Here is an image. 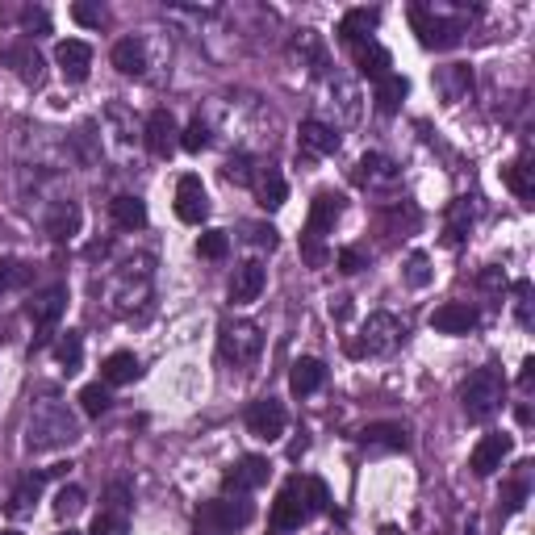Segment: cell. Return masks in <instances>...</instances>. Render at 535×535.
Masks as SVG:
<instances>
[{
    "label": "cell",
    "mask_w": 535,
    "mask_h": 535,
    "mask_svg": "<svg viewBox=\"0 0 535 535\" xmlns=\"http://www.w3.org/2000/svg\"><path fill=\"white\" fill-rule=\"evenodd\" d=\"M473 230V201L469 197H456L452 205H448V226H444V243L448 247H460L464 243V235Z\"/></svg>",
    "instance_id": "83f0119b"
},
{
    "label": "cell",
    "mask_w": 535,
    "mask_h": 535,
    "mask_svg": "<svg viewBox=\"0 0 535 535\" xmlns=\"http://www.w3.org/2000/svg\"><path fill=\"white\" fill-rule=\"evenodd\" d=\"M297 51H306V55H310V63H314L310 72H314V76L327 72V51H322V42H318V34H314V30H306V34L297 38Z\"/></svg>",
    "instance_id": "b9f144b4"
},
{
    "label": "cell",
    "mask_w": 535,
    "mask_h": 535,
    "mask_svg": "<svg viewBox=\"0 0 535 535\" xmlns=\"http://www.w3.org/2000/svg\"><path fill=\"white\" fill-rule=\"evenodd\" d=\"M55 360H59V368L67 372V377H76V372L84 368V339H80V331H63L55 339Z\"/></svg>",
    "instance_id": "1f68e13d"
},
{
    "label": "cell",
    "mask_w": 535,
    "mask_h": 535,
    "mask_svg": "<svg viewBox=\"0 0 535 535\" xmlns=\"http://www.w3.org/2000/svg\"><path fill=\"white\" fill-rule=\"evenodd\" d=\"M251 189H255V201H260L264 209H281V205L289 201V184H285V176L276 172L272 164H268V168H260V172H255Z\"/></svg>",
    "instance_id": "603a6c76"
},
{
    "label": "cell",
    "mask_w": 535,
    "mask_h": 535,
    "mask_svg": "<svg viewBox=\"0 0 535 535\" xmlns=\"http://www.w3.org/2000/svg\"><path fill=\"white\" fill-rule=\"evenodd\" d=\"M72 17L80 21V26H101V21H105V9L101 5H84V0H80V5H72Z\"/></svg>",
    "instance_id": "7dc6e473"
},
{
    "label": "cell",
    "mask_w": 535,
    "mask_h": 535,
    "mask_svg": "<svg viewBox=\"0 0 535 535\" xmlns=\"http://www.w3.org/2000/svg\"><path fill=\"white\" fill-rule=\"evenodd\" d=\"M46 481H51V469H38V473H26V477H21V481L13 485L9 502H5V515H9V519H30L34 506H38V498H42V490H46Z\"/></svg>",
    "instance_id": "4fadbf2b"
},
{
    "label": "cell",
    "mask_w": 535,
    "mask_h": 535,
    "mask_svg": "<svg viewBox=\"0 0 535 535\" xmlns=\"http://www.w3.org/2000/svg\"><path fill=\"white\" fill-rule=\"evenodd\" d=\"M0 535H21V531H0Z\"/></svg>",
    "instance_id": "11a10c76"
},
{
    "label": "cell",
    "mask_w": 535,
    "mask_h": 535,
    "mask_svg": "<svg viewBox=\"0 0 535 535\" xmlns=\"http://www.w3.org/2000/svg\"><path fill=\"white\" fill-rule=\"evenodd\" d=\"M406 285L410 289H427L431 285V260L423 251H414L410 260H406Z\"/></svg>",
    "instance_id": "60d3db41"
},
{
    "label": "cell",
    "mask_w": 535,
    "mask_h": 535,
    "mask_svg": "<svg viewBox=\"0 0 535 535\" xmlns=\"http://www.w3.org/2000/svg\"><path fill=\"white\" fill-rule=\"evenodd\" d=\"M531 377H535V360H527V364H523V372H519V385H523V389H531Z\"/></svg>",
    "instance_id": "f5cc1de1"
},
{
    "label": "cell",
    "mask_w": 535,
    "mask_h": 535,
    "mask_svg": "<svg viewBox=\"0 0 535 535\" xmlns=\"http://www.w3.org/2000/svg\"><path fill=\"white\" fill-rule=\"evenodd\" d=\"M510 448H515V439H510V435H502V431H494V435H481V444L473 448L469 469H473L477 477H490V473H498V469H502V460L510 456Z\"/></svg>",
    "instance_id": "2e32d148"
},
{
    "label": "cell",
    "mask_w": 535,
    "mask_h": 535,
    "mask_svg": "<svg viewBox=\"0 0 535 535\" xmlns=\"http://www.w3.org/2000/svg\"><path fill=\"white\" fill-rule=\"evenodd\" d=\"M222 176H226L230 184H251V180H255L251 155H230V159H226V168H222Z\"/></svg>",
    "instance_id": "7bdbcfd3"
},
{
    "label": "cell",
    "mask_w": 535,
    "mask_h": 535,
    "mask_svg": "<svg viewBox=\"0 0 535 535\" xmlns=\"http://www.w3.org/2000/svg\"><path fill=\"white\" fill-rule=\"evenodd\" d=\"M322 385H327V364L306 356V360H297L293 372H289V389L297 393V398H310V393H318Z\"/></svg>",
    "instance_id": "cb8c5ba5"
},
{
    "label": "cell",
    "mask_w": 535,
    "mask_h": 535,
    "mask_svg": "<svg viewBox=\"0 0 535 535\" xmlns=\"http://www.w3.org/2000/svg\"><path fill=\"white\" fill-rule=\"evenodd\" d=\"M523 498H527V485H523V481H510L506 490H502V506H506V510H519Z\"/></svg>",
    "instance_id": "681fc988"
},
{
    "label": "cell",
    "mask_w": 535,
    "mask_h": 535,
    "mask_svg": "<svg viewBox=\"0 0 535 535\" xmlns=\"http://www.w3.org/2000/svg\"><path fill=\"white\" fill-rule=\"evenodd\" d=\"M218 352H222L226 364H251L264 352V335L247 318H226L218 327Z\"/></svg>",
    "instance_id": "8992f818"
},
{
    "label": "cell",
    "mask_w": 535,
    "mask_h": 535,
    "mask_svg": "<svg viewBox=\"0 0 535 535\" xmlns=\"http://www.w3.org/2000/svg\"><path fill=\"white\" fill-rule=\"evenodd\" d=\"M431 327L439 335H473L481 327V314L473 306H464V301H448V306H439L431 314Z\"/></svg>",
    "instance_id": "e0dca14e"
},
{
    "label": "cell",
    "mask_w": 535,
    "mask_h": 535,
    "mask_svg": "<svg viewBox=\"0 0 535 535\" xmlns=\"http://www.w3.org/2000/svg\"><path fill=\"white\" fill-rule=\"evenodd\" d=\"M84 510V490L80 485H63V490L55 494V515L59 519H76Z\"/></svg>",
    "instance_id": "f35d334b"
},
{
    "label": "cell",
    "mask_w": 535,
    "mask_h": 535,
    "mask_svg": "<svg viewBox=\"0 0 535 535\" xmlns=\"http://www.w3.org/2000/svg\"><path fill=\"white\" fill-rule=\"evenodd\" d=\"M352 55H356V67H360V76H368L372 84H377V80H385L389 76V51H385V46L381 42H360V46H352Z\"/></svg>",
    "instance_id": "d4e9b609"
},
{
    "label": "cell",
    "mask_w": 535,
    "mask_h": 535,
    "mask_svg": "<svg viewBox=\"0 0 535 535\" xmlns=\"http://www.w3.org/2000/svg\"><path fill=\"white\" fill-rule=\"evenodd\" d=\"M327 506H331V494L318 477H289L272 502V527L276 531H301V523H310Z\"/></svg>",
    "instance_id": "6da1fadb"
},
{
    "label": "cell",
    "mask_w": 535,
    "mask_h": 535,
    "mask_svg": "<svg viewBox=\"0 0 535 535\" xmlns=\"http://www.w3.org/2000/svg\"><path fill=\"white\" fill-rule=\"evenodd\" d=\"M226 251H230L226 230H205V235L197 239V255H201V260H226Z\"/></svg>",
    "instance_id": "74e56055"
},
{
    "label": "cell",
    "mask_w": 535,
    "mask_h": 535,
    "mask_svg": "<svg viewBox=\"0 0 535 535\" xmlns=\"http://www.w3.org/2000/svg\"><path fill=\"white\" fill-rule=\"evenodd\" d=\"M502 398H506V381H502V372L490 368V364L469 372V381L460 385V406H464V414H469V423H485V418H494Z\"/></svg>",
    "instance_id": "277c9868"
},
{
    "label": "cell",
    "mask_w": 535,
    "mask_h": 535,
    "mask_svg": "<svg viewBox=\"0 0 535 535\" xmlns=\"http://www.w3.org/2000/svg\"><path fill=\"white\" fill-rule=\"evenodd\" d=\"M360 444L377 448V452H406L410 448V431L402 423H368L360 431Z\"/></svg>",
    "instance_id": "44dd1931"
},
{
    "label": "cell",
    "mask_w": 535,
    "mask_h": 535,
    "mask_svg": "<svg viewBox=\"0 0 535 535\" xmlns=\"http://www.w3.org/2000/svg\"><path fill=\"white\" fill-rule=\"evenodd\" d=\"M515 310H519V322L523 327H531V285L527 281H515Z\"/></svg>",
    "instance_id": "c3c4849f"
},
{
    "label": "cell",
    "mask_w": 535,
    "mask_h": 535,
    "mask_svg": "<svg viewBox=\"0 0 535 535\" xmlns=\"http://www.w3.org/2000/svg\"><path fill=\"white\" fill-rule=\"evenodd\" d=\"M306 448H310V435L301 431V435L293 439V444H289V460H301V456H306Z\"/></svg>",
    "instance_id": "f907efd6"
},
{
    "label": "cell",
    "mask_w": 535,
    "mask_h": 535,
    "mask_svg": "<svg viewBox=\"0 0 535 535\" xmlns=\"http://www.w3.org/2000/svg\"><path fill=\"white\" fill-rule=\"evenodd\" d=\"M297 138H301V155H335L339 151V130L327 126V122H318V118L301 122Z\"/></svg>",
    "instance_id": "ffe728a7"
},
{
    "label": "cell",
    "mask_w": 535,
    "mask_h": 535,
    "mask_svg": "<svg viewBox=\"0 0 535 535\" xmlns=\"http://www.w3.org/2000/svg\"><path fill=\"white\" fill-rule=\"evenodd\" d=\"M113 67H118L122 76H143L147 72V46L138 38H122L113 46Z\"/></svg>",
    "instance_id": "f1b7e54d"
},
{
    "label": "cell",
    "mask_w": 535,
    "mask_h": 535,
    "mask_svg": "<svg viewBox=\"0 0 535 535\" xmlns=\"http://www.w3.org/2000/svg\"><path fill=\"white\" fill-rule=\"evenodd\" d=\"M331 314L343 322V318H352V297H335V306H331Z\"/></svg>",
    "instance_id": "816d5d0a"
},
{
    "label": "cell",
    "mask_w": 535,
    "mask_h": 535,
    "mask_svg": "<svg viewBox=\"0 0 535 535\" xmlns=\"http://www.w3.org/2000/svg\"><path fill=\"white\" fill-rule=\"evenodd\" d=\"M335 264H339V272H347V276H356L368 260H364V251L360 247H343L339 255H335Z\"/></svg>",
    "instance_id": "bcb514c9"
},
{
    "label": "cell",
    "mask_w": 535,
    "mask_h": 535,
    "mask_svg": "<svg viewBox=\"0 0 535 535\" xmlns=\"http://www.w3.org/2000/svg\"><path fill=\"white\" fill-rule=\"evenodd\" d=\"M439 88L448 92V101H464V92L473 88V72L469 67H444V72H439Z\"/></svg>",
    "instance_id": "e575fe53"
},
{
    "label": "cell",
    "mask_w": 535,
    "mask_h": 535,
    "mask_svg": "<svg viewBox=\"0 0 535 535\" xmlns=\"http://www.w3.org/2000/svg\"><path fill=\"white\" fill-rule=\"evenodd\" d=\"M402 339H406V327L393 314H368V322L360 327V339L347 343V352L352 356H389Z\"/></svg>",
    "instance_id": "52a82bcc"
},
{
    "label": "cell",
    "mask_w": 535,
    "mask_h": 535,
    "mask_svg": "<svg viewBox=\"0 0 535 535\" xmlns=\"http://www.w3.org/2000/svg\"><path fill=\"white\" fill-rule=\"evenodd\" d=\"M356 180H364V184H393V180H398V172H393V164H389L385 155L368 151L360 164H356Z\"/></svg>",
    "instance_id": "836d02e7"
},
{
    "label": "cell",
    "mask_w": 535,
    "mask_h": 535,
    "mask_svg": "<svg viewBox=\"0 0 535 535\" xmlns=\"http://www.w3.org/2000/svg\"><path fill=\"white\" fill-rule=\"evenodd\" d=\"M109 214H113V222H118L122 230H143V226H147V205H143V197H130V193L113 197V201H109Z\"/></svg>",
    "instance_id": "f546056e"
},
{
    "label": "cell",
    "mask_w": 535,
    "mask_h": 535,
    "mask_svg": "<svg viewBox=\"0 0 535 535\" xmlns=\"http://www.w3.org/2000/svg\"><path fill=\"white\" fill-rule=\"evenodd\" d=\"M285 427H289L285 402H276V398L251 402V410H247V431H251L255 439H264V444H276V439L285 435Z\"/></svg>",
    "instance_id": "9c48e42d"
},
{
    "label": "cell",
    "mask_w": 535,
    "mask_h": 535,
    "mask_svg": "<svg viewBox=\"0 0 535 535\" xmlns=\"http://www.w3.org/2000/svg\"><path fill=\"white\" fill-rule=\"evenodd\" d=\"M381 26V9H347L339 21V42L343 46H360L372 38V30Z\"/></svg>",
    "instance_id": "7402d4cb"
},
{
    "label": "cell",
    "mask_w": 535,
    "mask_h": 535,
    "mask_svg": "<svg viewBox=\"0 0 535 535\" xmlns=\"http://www.w3.org/2000/svg\"><path fill=\"white\" fill-rule=\"evenodd\" d=\"M46 235H51L55 243H67L80 235V205L76 201H59L51 209V218H46Z\"/></svg>",
    "instance_id": "484cf974"
},
{
    "label": "cell",
    "mask_w": 535,
    "mask_h": 535,
    "mask_svg": "<svg viewBox=\"0 0 535 535\" xmlns=\"http://www.w3.org/2000/svg\"><path fill=\"white\" fill-rule=\"evenodd\" d=\"M243 230H247V243H255V247H268V251L281 247V235H276V226H268V222H247Z\"/></svg>",
    "instance_id": "ee69618b"
},
{
    "label": "cell",
    "mask_w": 535,
    "mask_h": 535,
    "mask_svg": "<svg viewBox=\"0 0 535 535\" xmlns=\"http://www.w3.org/2000/svg\"><path fill=\"white\" fill-rule=\"evenodd\" d=\"M264 281H268L264 264L260 260H243L235 268V276H230V301H235V306H251V301L264 293Z\"/></svg>",
    "instance_id": "d6986e66"
},
{
    "label": "cell",
    "mask_w": 535,
    "mask_h": 535,
    "mask_svg": "<svg viewBox=\"0 0 535 535\" xmlns=\"http://www.w3.org/2000/svg\"><path fill=\"white\" fill-rule=\"evenodd\" d=\"M343 218V197L331 193V189H322L314 201H310V218H306V235L301 239H327V230H335V222Z\"/></svg>",
    "instance_id": "5bb4252c"
},
{
    "label": "cell",
    "mask_w": 535,
    "mask_h": 535,
    "mask_svg": "<svg viewBox=\"0 0 535 535\" xmlns=\"http://www.w3.org/2000/svg\"><path fill=\"white\" fill-rule=\"evenodd\" d=\"M88 535H130V519H126V510H101L97 519H92Z\"/></svg>",
    "instance_id": "d590c367"
},
{
    "label": "cell",
    "mask_w": 535,
    "mask_h": 535,
    "mask_svg": "<svg viewBox=\"0 0 535 535\" xmlns=\"http://www.w3.org/2000/svg\"><path fill=\"white\" fill-rule=\"evenodd\" d=\"M30 281V268L26 264H13V260H0V293L5 289H17Z\"/></svg>",
    "instance_id": "f6af8a7d"
},
{
    "label": "cell",
    "mask_w": 535,
    "mask_h": 535,
    "mask_svg": "<svg viewBox=\"0 0 535 535\" xmlns=\"http://www.w3.org/2000/svg\"><path fill=\"white\" fill-rule=\"evenodd\" d=\"M59 535H80V531H72V527H67V531H59Z\"/></svg>",
    "instance_id": "db71d44e"
},
{
    "label": "cell",
    "mask_w": 535,
    "mask_h": 535,
    "mask_svg": "<svg viewBox=\"0 0 535 535\" xmlns=\"http://www.w3.org/2000/svg\"><path fill=\"white\" fill-rule=\"evenodd\" d=\"M5 63L13 67V76H17L21 84L42 88V80H46V59L38 55V46H34L30 38H21V42L5 46Z\"/></svg>",
    "instance_id": "8fae6325"
},
{
    "label": "cell",
    "mask_w": 535,
    "mask_h": 535,
    "mask_svg": "<svg viewBox=\"0 0 535 535\" xmlns=\"http://www.w3.org/2000/svg\"><path fill=\"white\" fill-rule=\"evenodd\" d=\"M255 519V506L247 498H209L193 515V535H239Z\"/></svg>",
    "instance_id": "3957f363"
},
{
    "label": "cell",
    "mask_w": 535,
    "mask_h": 535,
    "mask_svg": "<svg viewBox=\"0 0 535 535\" xmlns=\"http://www.w3.org/2000/svg\"><path fill=\"white\" fill-rule=\"evenodd\" d=\"M272 477V464H268V456H243V460H235L226 469V477H222V490L226 494H235V498H247L251 490H260V485Z\"/></svg>",
    "instance_id": "30bf717a"
},
{
    "label": "cell",
    "mask_w": 535,
    "mask_h": 535,
    "mask_svg": "<svg viewBox=\"0 0 535 535\" xmlns=\"http://www.w3.org/2000/svg\"><path fill=\"white\" fill-rule=\"evenodd\" d=\"M55 63H59L67 84H84L88 72H92V46L80 42V38H67V42L55 46Z\"/></svg>",
    "instance_id": "9a60e30c"
},
{
    "label": "cell",
    "mask_w": 535,
    "mask_h": 535,
    "mask_svg": "<svg viewBox=\"0 0 535 535\" xmlns=\"http://www.w3.org/2000/svg\"><path fill=\"white\" fill-rule=\"evenodd\" d=\"M410 26L418 34V42L427 46V51H452V46L464 38L469 30V17H448L444 9H427V5H414L410 9Z\"/></svg>",
    "instance_id": "5b68a950"
},
{
    "label": "cell",
    "mask_w": 535,
    "mask_h": 535,
    "mask_svg": "<svg viewBox=\"0 0 535 535\" xmlns=\"http://www.w3.org/2000/svg\"><path fill=\"white\" fill-rule=\"evenodd\" d=\"M138 377V356L134 352H113L101 364V385H130Z\"/></svg>",
    "instance_id": "4dcf8cb0"
},
{
    "label": "cell",
    "mask_w": 535,
    "mask_h": 535,
    "mask_svg": "<svg viewBox=\"0 0 535 535\" xmlns=\"http://www.w3.org/2000/svg\"><path fill=\"white\" fill-rule=\"evenodd\" d=\"M406 97H410V80H406V76L389 72L385 80H377V109H381V113H398Z\"/></svg>",
    "instance_id": "d6a6232c"
},
{
    "label": "cell",
    "mask_w": 535,
    "mask_h": 535,
    "mask_svg": "<svg viewBox=\"0 0 535 535\" xmlns=\"http://www.w3.org/2000/svg\"><path fill=\"white\" fill-rule=\"evenodd\" d=\"M109 402H113V398H109V385H101V381L80 389V410H84L88 418H101V414L109 410Z\"/></svg>",
    "instance_id": "8d00e7d4"
},
{
    "label": "cell",
    "mask_w": 535,
    "mask_h": 535,
    "mask_svg": "<svg viewBox=\"0 0 535 535\" xmlns=\"http://www.w3.org/2000/svg\"><path fill=\"white\" fill-rule=\"evenodd\" d=\"M80 439V423L76 414L59 406V402H42L30 414V427H26V448L30 452H51V448H67Z\"/></svg>",
    "instance_id": "7a4b0ae2"
},
{
    "label": "cell",
    "mask_w": 535,
    "mask_h": 535,
    "mask_svg": "<svg viewBox=\"0 0 535 535\" xmlns=\"http://www.w3.org/2000/svg\"><path fill=\"white\" fill-rule=\"evenodd\" d=\"M176 218L189 222V226H201L209 218V193L201 176H180L176 180Z\"/></svg>",
    "instance_id": "7c38bea8"
},
{
    "label": "cell",
    "mask_w": 535,
    "mask_h": 535,
    "mask_svg": "<svg viewBox=\"0 0 535 535\" xmlns=\"http://www.w3.org/2000/svg\"><path fill=\"white\" fill-rule=\"evenodd\" d=\"M502 180H506V189L515 193L519 201H531V197H535V168H531V155H519L515 164H506V168H502Z\"/></svg>",
    "instance_id": "4316f807"
},
{
    "label": "cell",
    "mask_w": 535,
    "mask_h": 535,
    "mask_svg": "<svg viewBox=\"0 0 535 535\" xmlns=\"http://www.w3.org/2000/svg\"><path fill=\"white\" fill-rule=\"evenodd\" d=\"M147 151L151 155H159V159H168L176 147H180V126H176V118L168 109H155L151 118H147Z\"/></svg>",
    "instance_id": "ac0fdd59"
},
{
    "label": "cell",
    "mask_w": 535,
    "mask_h": 535,
    "mask_svg": "<svg viewBox=\"0 0 535 535\" xmlns=\"http://www.w3.org/2000/svg\"><path fill=\"white\" fill-rule=\"evenodd\" d=\"M63 310H67V285H51V289H42V293L30 297L26 314L38 327V339L30 343V352H42V347H46V339H51V331H55V322L63 318Z\"/></svg>",
    "instance_id": "ba28073f"
},
{
    "label": "cell",
    "mask_w": 535,
    "mask_h": 535,
    "mask_svg": "<svg viewBox=\"0 0 535 535\" xmlns=\"http://www.w3.org/2000/svg\"><path fill=\"white\" fill-rule=\"evenodd\" d=\"M180 147H184V151H189V155H201V151L209 147V126H205L201 118H193L189 126H184V130H180Z\"/></svg>",
    "instance_id": "ab89813d"
}]
</instances>
